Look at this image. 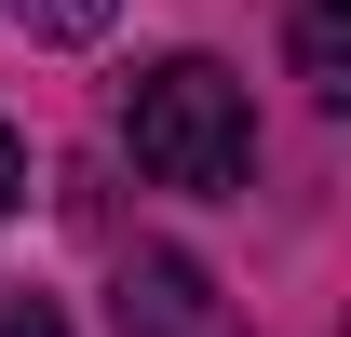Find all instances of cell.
Masks as SVG:
<instances>
[{
	"instance_id": "cell-1",
	"label": "cell",
	"mask_w": 351,
	"mask_h": 337,
	"mask_svg": "<svg viewBox=\"0 0 351 337\" xmlns=\"http://www.w3.org/2000/svg\"><path fill=\"white\" fill-rule=\"evenodd\" d=\"M122 149H135V175H162V189H243L257 108H243V82H230L217 54H162V68L122 95Z\"/></svg>"
},
{
	"instance_id": "cell-4",
	"label": "cell",
	"mask_w": 351,
	"mask_h": 337,
	"mask_svg": "<svg viewBox=\"0 0 351 337\" xmlns=\"http://www.w3.org/2000/svg\"><path fill=\"white\" fill-rule=\"evenodd\" d=\"M108 14H122V0H14V27H27V41H95Z\"/></svg>"
},
{
	"instance_id": "cell-2",
	"label": "cell",
	"mask_w": 351,
	"mask_h": 337,
	"mask_svg": "<svg viewBox=\"0 0 351 337\" xmlns=\"http://www.w3.org/2000/svg\"><path fill=\"white\" fill-rule=\"evenodd\" d=\"M122 324H135V337H230V310H217V284H203L176 243H149V256L122 270Z\"/></svg>"
},
{
	"instance_id": "cell-3",
	"label": "cell",
	"mask_w": 351,
	"mask_h": 337,
	"mask_svg": "<svg viewBox=\"0 0 351 337\" xmlns=\"http://www.w3.org/2000/svg\"><path fill=\"white\" fill-rule=\"evenodd\" d=\"M298 82L351 108V0H298Z\"/></svg>"
},
{
	"instance_id": "cell-6",
	"label": "cell",
	"mask_w": 351,
	"mask_h": 337,
	"mask_svg": "<svg viewBox=\"0 0 351 337\" xmlns=\"http://www.w3.org/2000/svg\"><path fill=\"white\" fill-rule=\"evenodd\" d=\"M14 203H27V135L0 122V216H14Z\"/></svg>"
},
{
	"instance_id": "cell-5",
	"label": "cell",
	"mask_w": 351,
	"mask_h": 337,
	"mask_svg": "<svg viewBox=\"0 0 351 337\" xmlns=\"http://www.w3.org/2000/svg\"><path fill=\"white\" fill-rule=\"evenodd\" d=\"M0 337H68V310H54V297H14V310H0Z\"/></svg>"
}]
</instances>
